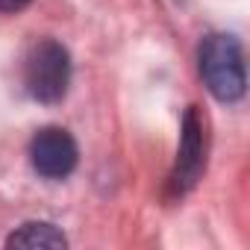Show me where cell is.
<instances>
[{"instance_id":"obj_2","label":"cell","mask_w":250,"mask_h":250,"mask_svg":"<svg viewBox=\"0 0 250 250\" xmlns=\"http://www.w3.org/2000/svg\"><path fill=\"white\" fill-rule=\"evenodd\" d=\"M71 85V56L56 39H42L24 59V88L39 103H59Z\"/></svg>"},{"instance_id":"obj_6","label":"cell","mask_w":250,"mask_h":250,"mask_svg":"<svg viewBox=\"0 0 250 250\" xmlns=\"http://www.w3.org/2000/svg\"><path fill=\"white\" fill-rule=\"evenodd\" d=\"M27 3H30V0H0V15H15V12H21Z\"/></svg>"},{"instance_id":"obj_3","label":"cell","mask_w":250,"mask_h":250,"mask_svg":"<svg viewBox=\"0 0 250 250\" xmlns=\"http://www.w3.org/2000/svg\"><path fill=\"white\" fill-rule=\"evenodd\" d=\"M77 142L62 127H44L30 142V162L44 180H65L77 168Z\"/></svg>"},{"instance_id":"obj_4","label":"cell","mask_w":250,"mask_h":250,"mask_svg":"<svg viewBox=\"0 0 250 250\" xmlns=\"http://www.w3.org/2000/svg\"><path fill=\"white\" fill-rule=\"evenodd\" d=\"M203 171V121L197 109L191 106L183 121V136H180V150H177V165L171 174V186L177 194H186Z\"/></svg>"},{"instance_id":"obj_1","label":"cell","mask_w":250,"mask_h":250,"mask_svg":"<svg viewBox=\"0 0 250 250\" xmlns=\"http://www.w3.org/2000/svg\"><path fill=\"white\" fill-rule=\"evenodd\" d=\"M200 77L206 88L221 103H235L244 94L247 74H244V53L235 36L212 33L200 44Z\"/></svg>"},{"instance_id":"obj_5","label":"cell","mask_w":250,"mask_h":250,"mask_svg":"<svg viewBox=\"0 0 250 250\" xmlns=\"http://www.w3.org/2000/svg\"><path fill=\"white\" fill-rule=\"evenodd\" d=\"M68 238L47 221H30V224H21L9 238H6V247H65Z\"/></svg>"}]
</instances>
